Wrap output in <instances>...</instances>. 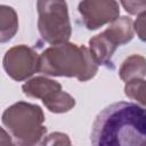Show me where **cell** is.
Returning <instances> with one entry per match:
<instances>
[{
  "label": "cell",
  "mask_w": 146,
  "mask_h": 146,
  "mask_svg": "<svg viewBox=\"0 0 146 146\" xmlns=\"http://www.w3.org/2000/svg\"><path fill=\"white\" fill-rule=\"evenodd\" d=\"M39 72L49 76L75 78L84 82L96 75L98 64L86 46L67 41L51 44L42 51Z\"/></svg>",
  "instance_id": "obj_2"
},
{
  "label": "cell",
  "mask_w": 146,
  "mask_h": 146,
  "mask_svg": "<svg viewBox=\"0 0 146 146\" xmlns=\"http://www.w3.org/2000/svg\"><path fill=\"white\" fill-rule=\"evenodd\" d=\"M2 66L7 75L21 82L39 72L40 55L26 44L14 46L8 49L2 59Z\"/></svg>",
  "instance_id": "obj_6"
},
{
  "label": "cell",
  "mask_w": 146,
  "mask_h": 146,
  "mask_svg": "<svg viewBox=\"0 0 146 146\" xmlns=\"http://www.w3.org/2000/svg\"><path fill=\"white\" fill-rule=\"evenodd\" d=\"M1 122L18 145L40 144L47 133L43 111L36 104L21 100L10 105L3 111Z\"/></svg>",
  "instance_id": "obj_3"
},
{
  "label": "cell",
  "mask_w": 146,
  "mask_h": 146,
  "mask_svg": "<svg viewBox=\"0 0 146 146\" xmlns=\"http://www.w3.org/2000/svg\"><path fill=\"white\" fill-rule=\"evenodd\" d=\"M133 29L139 40L146 42V11H143L137 16L133 22Z\"/></svg>",
  "instance_id": "obj_14"
},
{
  "label": "cell",
  "mask_w": 146,
  "mask_h": 146,
  "mask_svg": "<svg viewBox=\"0 0 146 146\" xmlns=\"http://www.w3.org/2000/svg\"><path fill=\"white\" fill-rule=\"evenodd\" d=\"M124 10L130 15H139L146 11V0H120Z\"/></svg>",
  "instance_id": "obj_12"
},
{
  "label": "cell",
  "mask_w": 146,
  "mask_h": 146,
  "mask_svg": "<svg viewBox=\"0 0 146 146\" xmlns=\"http://www.w3.org/2000/svg\"><path fill=\"white\" fill-rule=\"evenodd\" d=\"M18 30V16L15 9L7 5L0 6V42L10 41Z\"/></svg>",
  "instance_id": "obj_10"
},
{
  "label": "cell",
  "mask_w": 146,
  "mask_h": 146,
  "mask_svg": "<svg viewBox=\"0 0 146 146\" xmlns=\"http://www.w3.org/2000/svg\"><path fill=\"white\" fill-rule=\"evenodd\" d=\"M123 43H128L124 34L120 29L111 24L105 31L89 40V50L98 65L114 70L113 55Z\"/></svg>",
  "instance_id": "obj_8"
},
{
  "label": "cell",
  "mask_w": 146,
  "mask_h": 146,
  "mask_svg": "<svg viewBox=\"0 0 146 146\" xmlns=\"http://www.w3.org/2000/svg\"><path fill=\"white\" fill-rule=\"evenodd\" d=\"M41 145H71V140L66 133L63 132H52L43 137V140L40 141Z\"/></svg>",
  "instance_id": "obj_13"
},
{
  "label": "cell",
  "mask_w": 146,
  "mask_h": 146,
  "mask_svg": "<svg viewBox=\"0 0 146 146\" xmlns=\"http://www.w3.org/2000/svg\"><path fill=\"white\" fill-rule=\"evenodd\" d=\"M90 143L95 146L146 145V108L131 102L106 106L92 123Z\"/></svg>",
  "instance_id": "obj_1"
},
{
  "label": "cell",
  "mask_w": 146,
  "mask_h": 146,
  "mask_svg": "<svg viewBox=\"0 0 146 146\" xmlns=\"http://www.w3.org/2000/svg\"><path fill=\"white\" fill-rule=\"evenodd\" d=\"M38 30L49 44L67 42L72 35L68 7L65 0H38Z\"/></svg>",
  "instance_id": "obj_4"
},
{
  "label": "cell",
  "mask_w": 146,
  "mask_h": 146,
  "mask_svg": "<svg viewBox=\"0 0 146 146\" xmlns=\"http://www.w3.org/2000/svg\"><path fill=\"white\" fill-rule=\"evenodd\" d=\"M22 90L30 98L41 99L46 108L51 113H66L75 106L74 97L64 91L58 81L44 76H35L26 81L22 86Z\"/></svg>",
  "instance_id": "obj_5"
},
{
  "label": "cell",
  "mask_w": 146,
  "mask_h": 146,
  "mask_svg": "<svg viewBox=\"0 0 146 146\" xmlns=\"http://www.w3.org/2000/svg\"><path fill=\"white\" fill-rule=\"evenodd\" d=\"M83 25L89 31L111 24L120 16L116 0H82L78 6Z\"/></svg>",
  "instance_id": "obj_7"
},
{
  "label": "cell",
  "mask_w": 146,
  "mask_h": 146,
  "mask_svg": "<svg viewBox=\"0 0 146 146\" xmlns=\"http://www.w3.org/2000/svg\"><path fill=\"white\" fill-rule=\"evenodd\" d=\"M119 76L124 82L144 79L146 76V58L137 54L127 57L120 66Z\"/></svg>",
  "instance_id": "obj_9"
},
{
  "label": "cell",
  "mask_w": 146,
  "mask_h": 146,
  "mask_svg": "<svg viewBox=\"0 0 146 146\" xmlns=\"http://www.w3.org/2000/svg\"><path fill=\"white\" fill-rule=\"evenodd\" d=\"M124 95L128 98L136 100L140 106L146 108V80L135 79L125 82Z\"/></svg>",
  "instance_id": "obj_11"
}]
</instances>
